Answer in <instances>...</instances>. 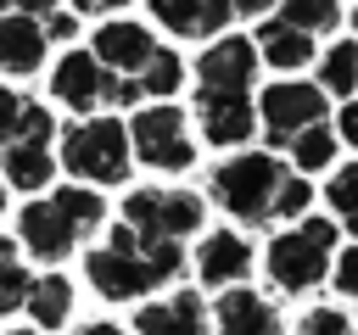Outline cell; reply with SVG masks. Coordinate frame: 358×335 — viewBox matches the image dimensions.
<instances>
[{"label": "cell", "mask_w": 358, "mask_h": 335, "mask_svg": "<svg viewBox=\"0 0 358 335\" xmlns=\"http://www.w3.org/2000/svg\"><path fill=\"white\" fill-rule=\"evenodd\" d=\"M50 134H56L50 112H45V106H22V123H17V140H11V145H45Z\"/></svg>", "instance_id": "27"}, {"label": "cell", "mask_w": 358, "mask_h": 335, "mask_svg": "<svg viewBox=\"0 0 358 335\" xmlns=\"http://www.w3.org/2000/svg\"><path fill=\"white\" fill-rule=\"evenodd\" d=\"M201 296L196 290H179V296H168V302H151V307H140L134 313V329L140 335H201Z\"/></svg>", "instance_id": "15"}, {"label": "cell", "mask_w": 358, "mask_h": 335, "mask_svg": "<svg viewBox=\"0 0 358 335\" xmlns=\"http://www.w3.org/2000/svg\"><path fill=\"white\" fill-rule=\"evenodd\" d=\"M112 89H117V78H112L90 50H67V56L56 61V73H50V95H56L62 106H73V112H90V106L112 100Z\"/></svg>", "instance_id": "9"}, {"label": "cell", "mask_w": 358, "mask_h": 335, "mask_svg": "<svg viewBox=\"0 0 358 335\" xmlns=\"http://www.w3.org/2000/svg\"><path fill=\"white\" fill-rule=\"evenodd\" d=\"M112 78H134L151 56H157V39L140 28V22H106L101 34H95V50H90Z\"/></svg>", "instance_id": "11"}, {"label": "cell", "mask_w": 358, "mask_h": 335, "mask_svg": "<svg viewBox=\"0 0 358 335\" xmlns=\"http://www.w3.org/2000/svg\"><path fill=\"white\" fill-rule=\"evenodd\" d=\"M11 335H34V329H11Z\"/></svg>", "instance_id": "38"}, {"label": "cell", "mask_w": 358, "mask_h": 335, "mask_svg": "<svg viewBox=\"0 0 358 335\" xmlns=\"http://www.w3.org/2000/svg\"><path fill=\"white\" fill-rule=\"evenodd\" d=\"M6 6H11V0H0V17H6Z\"/></svg>", "instance_id": "37"}, {"label": "cell", "mask_w": 358, "mask_h": 335, "mask_svg": "<svg viewBox=\"0 0 358 335\" xmlns=\"http://www.w3.org/2000/svg\"><path fill=\"white\" fill-rule=\"evenodd\" d=\"M157 22L185 34V39H201V34H218L229 22V0H151Z\"/></svg>", "instance_id": "16"}, {"label": "cell", "mask_w": 358, "mask_h": 335, "mask_svg": "<svg viewBox=\"0 0 358 335\" xmlns=\"http://www.w3.org/2000/svg\"><path fill=\"white\" fill-rule=\"evenodd\" d=\"M213 318H218V335H285L280 307L257 290H224Z\"/></svg>", "instance_id": "13"}, {"label": "cell", "mask_w": 358, "mask_h": 335, "mask_svg": "<svg viewBox=\"0 0 358 335\" xmlns=\"http://www.w3.org/2000/svg\"><path fill=\"white\" fill-rule=\"evenodd\" d=\"M291 184V168L268 151H246V156H229L218 173H213V190L218 201L246 218V223H274L280 218V195Z\"/></svg>", "instance_id": "2"}, {"label": "cell", "mask_w": 358, "mask_h": 335, "mask_svg": "<svg viewBox=\"0 0 358 335\" xmlns=\"http://www.w3.org/2000/svg\"><path fill=\"white\" fill-rule=\"evenodd\" d=\"M73 28H78V22H73V17H67V11H50V17H45V28H39V34H45V39H73Z\"/></svg>", "instance_id": "31"}, {"label": "cell", "mask_w": 358, "mask_h": 335, "mask_svg": "<svg viewBox=\"0 0 358 335\" xmlns=\"http://www.w3.org/2000/svg\"><path fill=\"white\" fill-rule=\"evenodd\" d=\"M196 106H201V134H207L213 145H241V140H252V128H257V117H252L246 95L201 89V95H196Z\"/></svg>", "instance_id": "12"}, {"label": "cell", "mask_w": 358, "mask_h": 335, "mask_svg": "<svg viewBox=\"0 0 358 335\" xmlns=\"http://www.w3.org/2000/svg\"><path fill=\"white\" fill-rule=\"evenodd\" d=\"M246 268H252V246H246L235 229L207 234L201 251H196V274H201V285H235Z\"/></svg>", "instance_id": "14"}, {"label": "cell", "mask_w": 358, "mask_h": 335, "mask_svg": "<svg viewBox=\"0 0 358 335\" xmlns=\"http://www.w3.org/2000/svg\"><path fill=\"white\" fill-rule=\"evenodd\" d=\"M62 162H67V173H78L90 184H123L129 179V128L112 117H90V123L67 128Z\"/></svg>", "instance_id": "4"}, {"label": "cell", "mask_w": 358, "mask_h": 335, "mask_svg": "<svg viewBox=\"0 0 358 335\" xmlns=\"http://www.w3.org/2000/svg\"><path fill=\"white\" fill-rule=\"evenodd\" d=\"M352 22H358V11H352Z\"/></svg>", "instance_id": "39"}, {"label": "cell", "mask_w": 358, "mask_h": 335, "mask_svg": "<svg viewBox=\"0 0 358 335\" xmlns=\"http://www.w3.org/2000/svg\"><path fill=\"white\" fill-rule=\"evenodd\" d=\"M84 335H123V329H117V324H90Z\"/></svg>", "instance_id": "36"}, {"label": "cell", "mask_w": 358, "mask_h": 335, "mask_svg": "<svg viewBox=\"0 0 358 335\" xmlns=\"http://www.w3.org/2000/svg\"><path fill=\"white\" fill-rule=\"evenodd\" d=\"M341 140H347V145H358V100H347V106H341Z\"/></svg>", "instance_id": "32"}, {"label": "cell", "mask_w": 358, "mask_h": 335, "mask_svg": "<svg viewBox=\"0 0 358 335\" xmlns=\"http://www.w3.org/2000/svg\"><path fill=\"white\" fill-rule=\"evenodd\" d=\"M28 274H22V262H17V240H6L0 234V313H17L22 302H28Z\"/></svg>", "instance_id": "23"}, {"label": "cell", "mask_w": 358, "mask_h": 335, "mask_svg": "<svg viewBox=\"0 0 358 335\" xmlns=\"http://www.w3.org/2000/svg\"><path fill=\"white\" fill-rule=\"evenodd\" d=\"M11 6H22V17H50L56 11V0H11Z\"/></svg>", "instance_id": "33"}, {"label": "cell", "mask_w": 358, "mask_h": 335, "mask_svg": "<svg viewBox=\"0 0 358 335\" xmlns=\"http://www.w3.org/2000/svg\"><path fill=\"white\" fill-rule=\"evenodd\" d=\"M134 89H140V95H173V89H179V56H173V50H157V56L134 73Z\"/></svg>", "instance_id": "25"}, {"label": "cell", "mask_w": 358, "mask_h": 335, "mask_svg": "<svg viewBox=\"0 0 358 335\" xmlns=\"http://www.w3.org/2000/svg\"><path fill=\"white\" fill-rule=\"evenodd\" d=\"M0 168H6V179L11 184H22V190H39V184H50V151L45 145H6V156H0Z\"/></svg>", "instance_id": "20"}, {"label": "cell", "mask_w": 358, "mask_h": 335, "mask_svg": "<svg viewBox=\"0 0 358 335\" xmlns=\"http://www.w3.org/2000/svg\"><path fill=\"white\" fill-rule=\"evenodd\" d=\"M17 123H22V95L0 89V145H11V140H17Z\"/></svg>", "instance_id": "30"}, {"label": "cell", "mask_w": 358, "mask_h": 335, "mask_svg": "<svg viewBox=\"0 0 358 335\" xmlns=\"http://www.w3.org/2000/svg\"><path fill=\"white\" fill-rule=\"evenodd\" d=\"M39 61H45V34H39V22L22 17V11L0 17V73H34Z\"/></svg>", "instance_id": "17"}, {"label": "cell", "mask_w": 358, "mask_h": 335, "mask_svg": "<svg viewBox=\"0 0 358 335\" xmlns=\"http://www.w3.org/2000/svg\"><path fill=\"white\" fill-rule=\"evenodd\" d=\"M123 223L134 234L185 240L190 229H201V195H190V190H134L123 201Z\"/></svg>", "instance_id": "7"}, {"label": "cell", "mask_w": 358, "mask_h": 335, "mask_svg": "<svg viewBox=\"0 0 358 335\" xmlns=\"http://www.w3.org/2000/svg\"><path fill=\"white\" fill-rule=\"evenodd\" d=\"M336 17H341V6H336V0H285V11H280V22H285V28H296V34H308V39L330 34V28H336Z\"/></svg>", "instance_id": "22"}, {"label": "cell", "mask_w": 358, "mask_h": 335, "mask_svg": "<svg viewBox=\"0 0 358 335\" xmlns=\"http://www.w3.org/2000/svg\"><path fill=\"white\" fill-rule=\"evenodd\" d=\"M84 274H90V285H95L106 302H134V296H145V290H157V285L168 279V274L145 257V246H140V234H134L129 223H117V229L106 234V246L90 251Z\"/></svg>", "instance_id": "3"}, {"label": "cell", "mask_w": 358, "mask_h": 335, "mask_svg": "<svg viewBox=\"0 0 358 335\" xmlns=\"http://www.w3.org/2000/svg\"><path fill=\"white\" fill-rule=\"evenodd\" d=\"M319 84H324L330 95H352V89H358V45H336V50H324Z\"/></svg>", "instance_id": "24"}, {"label": "cell", "mask_w": 358, "mask_h": 335, "mask_svg": "<svg viewBox=\"0 0 358 335\" xmlns=\"http://www.w3.org/2000/svg\"><path fill=\"white\" fill-rule=\"evenodd\" d=\"M252 45H257V56H263V61H274V67H285V73H291V67H302V61L313 56V39H308V34H296V28H285L280 17H268V22L257 28V39H252Z\"/></svg>", "instance_id": "18"}, {"label": "cell", "mask_w": 358, "mask_h": 335, "mask_svg": "<svg viewBox=\"0 0 358 335\" xmlns=\"http://www.w3.org/2000/svg\"><path fill=\"white\" fill-rule=\"evenodd\" d=\"M252 73H257V45H252V39H218V45L201 50V61H196V84H201V89L246 95Z\"/></svg>", "instance_id": "10"}, {"label": "cell", "mask_w": 358, "mask_h": 335, "mask_svg": "<svg viewBox=\"0 0 358 335\" xmlns=\"http://www.w3.org/2000/svg\"><path fill=\"white\" fill-rule=\"evenodd\" d=\"M274 0H229V11H246V17H263Z\"/></svg>", "instance_id": "34"}, {"label": "cell", "mask_w": 358, "mask_h": 335, "mask_svg": "<svg viewBox=\"0 0 358 335\" xmlns=\"http://www.w3.org/2000/svg\"><path fill=\"white\" fill-rule=\"evenodd\" d=\"M78 11H112V6H129V0H73Z\"/></svg>", "instance_id": "35"}, {"label": "cell", "mask_w": 358, "mask_h": 335, "mask_svg": "<svg viewBox=\"0 0 358 335\" xmlns=\"http://www.w3.org/2000/svg\"><path fill=\"white\" fill-rule=\"evenodd\" d=\"M106 218V201L95 195V190H78V184H62L50 201H34V207H22V218H17V234H22V246L39 257V262H62L78 240H84V229H95Z\"/></svg>", "instance_id": "1"}, {"label": "cell", "mask_w": 358, "mask_h": 335, "mask_svg": "<svg viewBox=\"0 0 358 335\" xmlns=\"http://www.w3.org/2000/svg\"><path fill=\"white\" fill-rule=\"evenodd\" d=\"M28 313H34L39 329H62L67 313H73V285H67L62 274H39V279L28 285Z\"/></svg>", "instance_id": "19"}, {"label": "cell", "mask_w": 358, "mask_h": 335, "mask_svg": "<svg viewBox=\"0 0 358 335\" xmlns=\"http://www.w3.org/2000/svg\"><path fill=\"white\" fill-rule=\"evenodd\" d=\"M296 335H352V324L336 313V307H313L308 318H302V329Z\"/></svg>", "instance_id": "28"}, {"label": "cell", "mask_w": 358, "mask_h": 335, "mask_svg": "<svg viewBox=\"0 0 358 335\" xmlns=\"http://www.w3.org/2000/svg\"><path fill=\"white\" fill-rule=\"evenodd\" d=\"M0 201H6V195H0Z\"/></svg>", "instance_id": "40"}, {"label": "cell", "mask_w": 358, "mask_h": 335, "mask_svg": "<svg viewBox=\"0 0 358 335\" xmlns=\"http://www.w3.org/2000/svg\"><path fill=\"white\" fill-rule=\"evenodd\" d=\"M285 151H291V162H296L302 173H319V168L336 162V128H330V123H313V128H302Z\"/></svg>", "instance_id": "21"}, {"label": "cell", "mask_w": 358, "mask_h": 335, "mask_svg": "<svg viewBox=\"0 0 358 335\" xmlns=\"http://www.w3.org/2000/svg\"><path fill=\"white\" fill-rule=\"evenodd\" d=\"M330 279H336V290H341V296H352V302H358V246H347V251L336 257V274H330Z\"/></svg>", "instance_id": "29"}, {"label": "cell", "mask_w": 358, "mask_h": 335, "mask_svg": "<svg viewBox=\"0 0 358 335\" xmlns=\"http://www.w3.org/2000/svg\"><path fill=\"white\" fill-rule=\"evenodd\" d=\"M330 207L347 218V229L358 234V162H347V168H336V179H330Z\"/></svg>", "instance_id": "26"}, {"label": "cell", "mask_w": 358, "mask_h": 335, "mask_svg": "<svg viewBox=\"0 0 358 335\" xmlns=\"http://www.w3.org/2000/svg\"><path fill=\"white\" fill-rule=\"evenodd\" d=\"M129 151H134L145 168H157V173H185V168L196 162L185 112H179V106H162V100L145 106V112H134V123H129Z\"/></svg>", "instance_id": "6"}, {"label": "cell", "mask_w": 358, "mask_h": 335, "mask_svg": "<svg viewBox=\"0 0 358 335\" xmlns=\"http://www.w3.org/2000/svg\"><path fill=\"white\" fill-rule=\"evenodd\" d=\"M324 123V89L319 84H274L263 89V128L268 145H291L302 128Z\"/></svg>", "instance_id": "8"}, {"label": "cell", "mask_w": 358, "mask_h": 335, "mask_svg": "<svg viewBox=\"0 0 358 335\" xmlns=\"http://www.w3.org/2000/svg\"><path fill=\"white\" fill-rule=\"evenodd\" d=\"M330 246H336V223H330V218L296 223L291 234H280V240L268 246V279H274L285 296L319 285L324 268H330Z\"/></svg>", "instance_id": "5"}]
</instances>
